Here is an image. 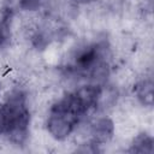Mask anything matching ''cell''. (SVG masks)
<instances>
[{
	"label": "cell",
	"instance_id": "obj_5",
	"mask_svg": "<svg viewBox=\"0 0 154 154\" xmlns=\"http://www.w3.org/2000/svg\"><path fill=\"white\" fill-rule=\"evenodd\" d=\"M131 152L136 153H152L153 152V138L147 134L137 135L131 144Z\"/></svg>",
	"mask_w": 154,
	"mask_h": 154
},
{
	"label": "cell",
	"instance_id": "obj_8",
	"mask_svg": "<svg viewBox=\"0 0 154 154\" xmlns=\"http://www.w3.org/2000/svg\"><path fill=\"white\" fill-rule=\"evenodd\" d=\"M0 89H1V88H0Z\"/></svg>",
	"mask_w": 154,
	"mask_h": 154
},
{
	"label": "cell",
	"instance_id": "obj_4",
	"mask_svg": "<svg viewBox=\"0 0 154 154\" xmlns=\"http://www.w3.org/2000/svg\"><path fill=\"white\" fill-rule=\"evenodd\" d=\"M136 99L143 106H152L153 103V82L150 78H144L135 84Z\"/></svg>",
	"mask_w": 154,
	"mask_h": 154
},
{
	"label": "cell",
	"instance_id": "obj_3",
	"mask_svg": "<svg viewBox=\"0 0 154 154\" xmlns=\"http://www.w3.org/2000/svg\"><path fill=\"white\" fill-rule=\"evenodd\" d=\"M114 136V123L107 117L97 118L90 124V142L93 144H106Z\"/></svg>",
	"mask_w": 154,
	"mask_h": 154
},
{
	"label": "cell",
	"instance_id": "obj_2",
	"mask_svg": "<svg viewBox=\"0 0 154 154\" xmlns=\"http://www.w3.org/2000/svg\"><path fill=\"white\" fill-rule=\"evenodd\" d=\"M101 85L95 83H88L84 85H81L72 93V96L78 105V107L82 109L83 113L88 112L90 108L96 107L99 95L101 91Z\"/></svg>",
	"mask_w": 154,
	"mask_h": 154
},
{
	"label": "cell",
	"instance_id": "obj_7",
	"mask_svg": "<svg viewBox=\"0 0 154 154\" xmlns=\"http://www.w3.org/2000/svg\"><path fill=\"white\" fill-rule=\"evenodd\" d=\"M73 4H76V5H89V4H91L94 0H71Z\"/></svg>",
	"mask_w": 154,
	"mask_h": 154
},
{
	"label": "cell",
	"instance_id": "obj_6",
	"mask_svg": "<svg viewBox=\"0 0 154 154\" xmlns=\"http://www.w3.org/2000/svg\"><path fill=\"white\" fill-rule=\"evenodd\" d=\"M45 5V0H18V6L25 12H35Z\"/></svg>",
	"mask_w": 154,
	"mask_h": 154
},
{
	"label": "cell",
	"instance_id": "obj_1",
	"mask_svg": "<svg viewBox=\"0 0 154 154\" xmlns=\"http://www.w3.org/2000/svg\"><path fill=\"white\" fill-rule=\"evenodd\" d=\"M78 118L73 114L63 111L55 106H52L51 113L47 118V131L57 141L66 140L75 130V126L78 123Z\"/></svg>",
	"mask_w": 154,
	"mask_h": 154
}]
</instances>
